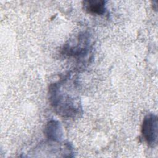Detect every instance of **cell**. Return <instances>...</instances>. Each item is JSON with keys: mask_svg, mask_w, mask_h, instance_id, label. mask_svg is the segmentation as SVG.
Returning a JSON list of instances; mask_svg holds the SVG:
<instances>
[{"mask_svg": "<svg viewBox=\"0 0 158 158\" xmlns=\"http://www.w3.org/2000/svg\"><path fill=\"white\" fill-rule=\"evenodd\" d=\"M65 78L51 84L49 94L51 106L55 111L65 117H74L81 110L75 82Z\"/></svg>", "mask_w": 158, "mask_h": 158, "instance_id": "6da1fadb", "label": "cell"}, {"mask_svg": "<svg viewBox=\"0 0 158 158\" xmlns=\"http://www.w3.org/2000/svg\"><path fill=\"white\" fill-rule=\"evenodd\" d=\"M75 40H71L64 45L63 54L77 59L86 57L91 48L89 34L87 32L80 33Z\"/></svg>", "mask_w": 158, "mask_h": 158, "instance_id": "7a4b0ae2", "label": "cell"}, {"mask_svg": "<svg viewBox=\"0 0 158 158\" xmlns=\"http://www.w3.org/2000/svg\"><path fill=\"white\" fill-rule=\"evenodd\" d=\"M157 117L153 114L146 115L141 125V135L149 146L154 147L157 144Z\"/></svg>", "mask_w": 158, "mask_h": 158, "instance_id": "3957f363", "label": "cell"}, {"mask_svg": "<svg viewBox=\"0 0 158 158\" xmlns=\"http://www.w3.org/2000/svg\"><path fill=\"white\" fill-rule=\"evenodd\" d=\"M106 1L99 0H87L83 2L85 10L91 14L103 15L106 12Z\"/></svg>", "mask_w": 158, "mask_h": 158, "instance_id": "277c9868", "label": "cell"}, {"mask_svg": "<svg viewBox=\"0 0 158 158\" xmlns=\"http://www.w3.org/2000/svg\"><path fill=\"white\" fill-rule=\"evenodd\" d=\"M45 134L49 139L59 141L62 136L60 123L53 120L49 121L46 127Z\"/></svg>", "mask_w": 158, "mask_h": 158, "instance_id": "5b68a950", "label": "cell"}]
</instances>
